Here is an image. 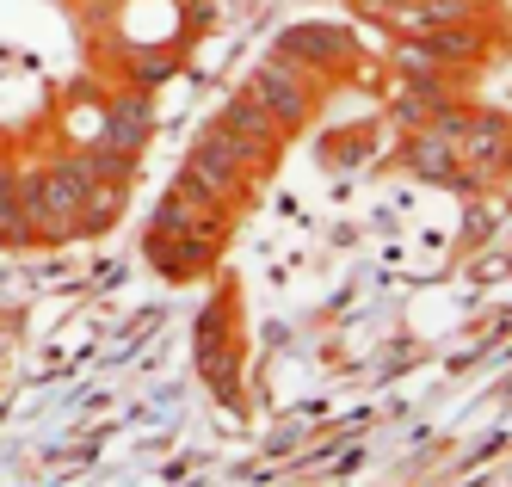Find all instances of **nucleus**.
I'll list each match as a JSON object with an SVG mask.
<instances>
[{"label":"nucleus","mask_w":512,"mask_h":487,"mask_svg":"<svg viewBox=\"0 0 512 487\" xmlns=\"http://www.w3.org/2000/svg\"><path fill=\"white\" fill-rule=\"evenodd\" d=\"M210 124L223 130V136H235V142L247 148V155H253V161H266V167L278 161V148H284V130H278V118H272L266 105H253L247 93L223 99V111H216Z\"/></svg>","instance_id":"nucleus-1"},{"label":"nucleus","mask_w":512,"mask_h":487,"mask_svg":"<svg viewBox=\"0 0 512 487\" xmlns=\"http://www.w3.org/2000/svg\"><path fill=\"white\" fill-rule=\"evenodd\" d=\"M401 161H408L420 179H432V185H475L469 167L457 161V142L438 136V130H408V142H401Z\"/></svg>","instance_id":"nucleus-2"},{"label":"nucleus","mask_w":512,"mask_h":487,"mask_svg":"<svg viewBox=\"0 0 512 487\" xmlns=\"http://www.w3.org/2000/svg\"><path fill=\"white\" fill-rule=\"evenodd\" d=\"M142 253H149V266H155L161 278H198V272H210V266H216V253H210V247H192V241H161V235L142 241Z\"/></svg>","instance_id":"nucleus-3"}]
</instances>
